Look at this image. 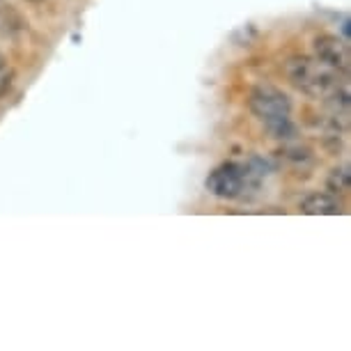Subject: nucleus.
Listing matches in <instances>:
<instances>
[{
	"label": "nucleus",
	"mask_w": 351,
	"mask_h": 351,
	"mask_svg": "<svg viewBox=\"0 0 351 351\" xmlns=\"http://www.w3.org/2000/svg\"><path fill=\"white\" fill-rule=\"evenodd\" d=\"M287 78L291 85H296L301 92L315 99H333V104L349 106V90L347 85L337 81V71H330L322 62L310 60V58H291L287 62Z\"/></svg>",
	"instance_id": "obj_1"
},
{
	"label": "nucleus",
	"mask_w": 351,
	"mask_h": 351,
	"mask_svg": "<svg viewBox=\"0 0 351 351\" xmlns=\"http://www.w3.org/2000/svg\"><path fill=\"white\" fill-rule=\"evenodd\" d=\"M250 110L276 138L294 136V127L289 122L291 101L282 90L274 88V85H257L250 95Z\"/></svg>",
	"instance_id": "obj_2"
},
{
	"label": "nucleus",
	"mask_w": 351,
	"mask_h": 351,
	"mask_svg": "<svg viewBox=\"0 0 351 351\" xmlns=\"http://www.w3.org/2000/svg\"><path fill=\"white\" fill-rule=\"evenodd\" d=\"M250 186L246 163H223L207 177V191L223 200L241 197Z\"/></svg>",
	"instance_id": "obj_3"
},
{
	"label": "nucleus",
	"mask_w": 351,
	"mask_h": 351,
	"mask_svg": "<svg viewBox=\"0 0 351 351\" xmlns=\"http://www.w3.org/2000/svg\"><path fill=\"white\" fill-rule=\"evenodd\" d=\"M315 60L322 62L330 71H347L349 69V46L333 35H322L315 39Z\"/></svg>",
	"instance_id": "obj_4"
},
{
	"label": "nucleus",
	"mask_w": 351,
	"mask_h": 351,
	"mask_svg": "<svg viewBox=\"0 0 351 351\" xmlns=\"http://www.w3.org/2000/svg\"><path fill=\"white\" fill-rule=\"evenodd\" d=\"M301 211L308 216H337L342 214V204L333 193H313L301 202Z\"/></svg>",
	"instance_id": "obj_5"
},
{
	"label": "nucleus",
	"mask_w": 351,
	"mask_h": 351,
	"mask_svg": "<svg viewBox=\"0 0 351 351\" xmlns=\"http://www.w3.org/2000/svg\"><path fill=\"white\" fill-rule=\"evenodd\" d=\"M326 186L330 193H349V186H351V172L347 165H340V168L330 170L328 180H326Z\"/></svg>",
	"instance_id": "obj_6"
},
{
	"label": "nucleus",
	"mask_w": 351,
	"mask_h": 351,
	"mask_svg": "<svg viewBox=\"0 0 351 351\" xmlns=\"http://www.w3.org/2000/svg\"><path fill=\"white\" fill-rule=\"evenodd\" d=\"M21 28H23L21 16H19L10 5L0 3V32H3V35H12L14 30H21Z\"/></svg>",
	"instance_id": "obj_7"
},
{
	"label": "nucleus",
	"mask_w": 351,
	"mask_h": 351,
	"mask_svg": "<svg viewBox=\"0 0 351 351\" xmlns=\"http://www.w3.org/2000/svg\"><path fill=\"white\" fill-rule=\"evenodd\" d=\"M12 88V69L8 62H0V97H5Z\"/></svg>",
	"instance_id": "obj_8"
},
{
	"label": "nucleus",
	"mask_w": 351,
	"mask_h": 351,
	"mask_svg": "<svg viewBox=\"0 0 351 351\" xmlns=\"http://www.w3.org/2000/svg\"><path fill=\"white\" fill-rule=\"evenodd\" d=\"M0 62H8V60H5V56H3V53H0Z\"/></svg>",
	"instance_id": "obj_9"
}]
</instances>
